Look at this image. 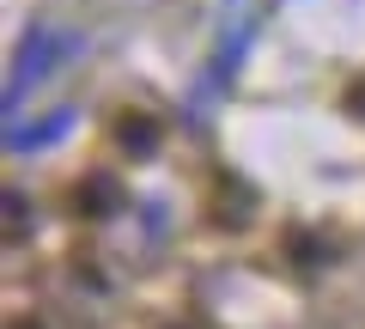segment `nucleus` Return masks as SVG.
<instances>
[{"label":"nucleus","instance_id":"obj_2","mask_svg":"<svg viewBox=\"0 0 365 329\" xmlns=\"http://www.w3.org/2000/svg\"><path fill=\"white\" fill-rule=\"evenodd\" d=\"M91 189H104V177H91ZM116 196H79V213H110Z\"/></svg>","mask_w":365,"mask_h":329},{"label":"nucleus","instance_id":"obj_3","mask_svg":"<svg viewBox=\"0 0 365 329\" xmlns=\"http://www.w3.org/2000/svg\"><path fill=\"white\" fill-rule=\"evenodd\" d=\"M6 329H43V323H37V317H13V323H6Z\"/></svg>","mask_w":365,"mask_h":329},{"label":"nucleus","instance_id":"obj_1","mask_svg":"<svg viewBox=\"0 0 365 329\" xmlns=\"http://www.w3.org/2000/svg\"><path fill=\"white\" fill-rule=\"evenodd\" d=\"M110 134H116V141L128 134V153H134V158H146V153L158 146V122H153V116H140V110H122V116L110 122Z\"/></svg>","mask_w":365,"mask_h":329}]
</instances>
